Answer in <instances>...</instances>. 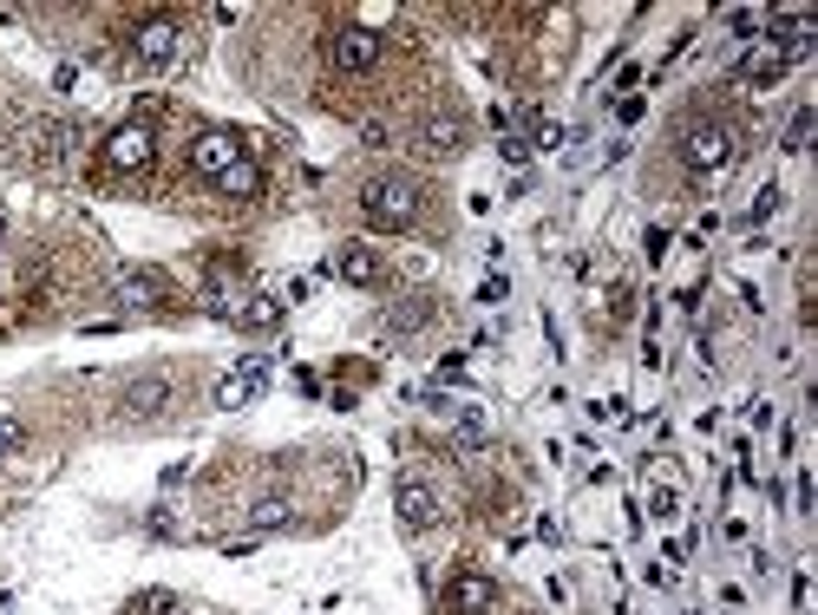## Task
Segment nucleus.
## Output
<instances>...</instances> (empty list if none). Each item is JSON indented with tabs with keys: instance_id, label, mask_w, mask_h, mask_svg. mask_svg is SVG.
Listing matches in <instances>:
<instances>
[{
	"instance_id": "10",
	"label": "nucleus",
	"mask_w": 818,
	"mask_h": 615,
	"mask_svg": "<svg viewBox=\"0 0 818 615\" xmlns=\"http://www.w3.org/2000/svg\"><path fill=\"white\" fill-rule=\"evenodd\" d=\"M793 59H786V46H773V39H760L747 59H740V79H754V85H773L780 72H786Z\"/></svg>"
},
{
	"instance_id": "15",
	"label": "nucleus",
	"mask_w": 818,
	"mask_h": 615,
	"mask_svg": "<svg viewBox=\"0 0 818 615\" xmlns=\"http://www.w3.org/2000/svg\"><path fill=\"white\" fill-rule=\"evenodd\" d=\"M249 524H256V531H275V524H288V498H262V505H249Z\"/></svg>"
},
{
	"instance_id": "1",
	"label": "nucleus",
	"mask_w": 818,
	"mask_h": 615,
	"mask_svg": "<svg viewBox=\"0 0 818 615\" xmlns=\"http://www.w3.org/2000/svg\"><path fill=\"white\" fill-rule=\"evenodd\" d=\"M360 216L374 229H413L419 223V184L413 177H374L360 190Z\"/></svg>"
},
{
	"instance_id": "13",
	"label": "nucleus",
	"mask_w": 818,
	"mask_h": 615,
	"mask_svg": "<svg viewBox=\"0 0 818 615\" xmlns=\"http://www.w3.org/2000/svg\"><path fill=\"white\" fill-rule=\"evenodd\" d=\"M334 275H341V282H354V288H374V282H380V256H374V249H341Z\"/></svg>"
},
{
	"instance_id": "6",
	"label": "nucleus",
	"mask_w": 818,
	"mask_h": 615,
	"mask_svg": "<svg viewBox=\"0 0 818 615\" xmlns=\"http://www.w3.org/2000/svg\"><path fill=\"white\" fill-rule=\"evenodd\" d=\"M393 511H400L406 531H432V524H439V492H432L426 478H400V485H393Z\"/></svg>"
},
{
	"instance_id": "14",
	"label": "nucleus",
	"mask_w": 818,
	"mask_h": 615,
	"mask_svg": "<svg viewBox=\"0 0 818 615\" xmlns=\"http://www.w3.org/2000/svg\"><path fill=\"white\" fill-rule=\"evenodd\" d=\"M216 190H223V197H256V190H262V170L242 157V164H229V170L216 177Z\"/></svg>"
},
{
	"instance_id": "3",
	"label": "nucleus",
	"mask_w": 818,
	"mask_h": 615,
	"mask_svg": "<svg viewBox=\"0 0 818 615\" xmlns=\"http://www.w3.org/2000/svg\"><path fill=\"white\" fill-rule=\"evenodd\" d=\"M328 52H334L341 72H374V66L387 59V39H380L374 26H341V33L328 39Z\"/></svg>"
},
{
	"instance_id": "16",
	"label": "nucleus",
	"mask_w": 818,
	"mask_h": 615,
	"mask_svg": "<svg viewBox=\"0 0 818 615\" xmlns=\"http://www.w3.org/2000/svg\"><path fill=\"white\" fill-rule=\"evenodd\" d=\"M177 610V596H170V590H144V596H131V603H125V615H170Z\"/></svg>"
},
{
	"instance_id": "2",
	"label": "nucleus",
	"mask_w": 818,
	"mask_h": 615,
	"mask_svg": "<svg viewBox=\"0 0 818 615\" xmlns=\"http://www.w3.org/2000/svg\"><path fill=\"white\" fill-rule=\"evenodd\" d=\"M681 164H688V170H721V164H734V125L695 118V125L681 131Z\"/></svg>"
},
{
	"instance_id": "9",
	"label": "nucleus",
	"mask_w": 818,
	"mask_h": 615,
	"mask_svg": "<svg viewBox=\"0 0 818 615\" xmlns=\"http://www.w3.org/2000/svg\"><path fill=\"white\" fill-rule=\"evenodd\" d=\"M262 380H269V367H262V360H242V367L216 387V406H249V400L262 393Z\"/></svg>"
},
{
	"instance_id": "7",
	"label": "nucleus",
	"mask_w": 818,
	"mask_h": 615,
	"mask_svg": "<svg viewBox=\"0 0 818 615\" xmlns=\"http://www.w3.org/2000/svg\"><path fill=\"white\" fill-rule=\"evenodd\" d=\"M491 603H498V590L485 570H459L446 583V615H491Z\"/></svg>"
},
{
	"instance_id": "12",
	"label": "nucleus",
	"mask_w": 818,
	"mask_h": 615,
	"mask_svg": "<svg viewBox=\"0 0 818 615\" xmlns=\"http://www.w3.org/2000/svg\"><path fill=\"white\" fill-rule=\"evenodd\" d=\"M125 406H131V413H164V406H170V380H164V374L131 380V387H125Z\"/></svg>"
},
{
	"instance_id": "5",
	"label": "nucleus",
	"mask_w": 818,
	"mask_h": 615,
	"mask_svg": "<svg viewBox=\"0 0 818 615\" xmlns=\"http://www.w3.org/2000/svg\"><path fill=\"white\" fill-rule=\"evenodd\" d=\"M151 157H157L151 125H118V131L105 138V164H111V170H144Z\"/></svg>"
},
{
	"instance_id": "19",
	"label": "nucleus",
	"mask_w": 818,
	"mask_h": 615,
	"mask_svg": "<svg viewBox=\"0 0 818 615\" xmlns=\"http://www.w3.org/2000/svg\"><path fill=\"white\" fill-rule=\"evenodd\" d=\"M806 138H813V111H799V118H793V131H786V151H806Z\"/></svg>"
},
{
	"instance_id": "17",
	"label": "nucleus",
	"mask_w": 818,
	"mask_h": 615,
	"mask_svg": "<svg viewBox=\"0 0 818 615\" xmlns=\"http://www.w3.org/2000/svg\"><path fill=\"white\" fill-rule=\"evenodd\" d=\"M242 321H249V328H275V321H282V308H275L269 295H256V301L242 308Z\"/></svg>"
},
{
	"instance_id": "4",
	"label": "nucleus",
	"mask_w": 818,
	"mask_h": 615,
	"mask_svg": "<svg viewBox=\"0 0 818 615\" xmlns=\"http://www.w3.org/2000/svg\"><path fill=\"white\" fill-rule=\"evenodd\" d=\"M242 157H249V151H242V138H236V131H203V138L190 144V170H197V177H210V184H216L229 164H242Z\"/></svg>"
},
{
	"instance_id": "18",
	"label": "nucleus",
	"mask_w": 818,
	"mask_h": 615,
	"mask_svg": "<svg viewBox=\"0 0 818 615\" xmlns=\"http://www.w3.org/2000/svg\"><path fill=\"white\" fill-rule=\"evenodd\" d=\"M20 446H26V426H20V419H0V459L20 452Z\"/></svg>"
},
{
	"instance_id": "8",
	"label": "nucleus",
	"mask_w": 818,
	"mask_h": 615,
	"mask_svg": "<svg viewBox=\"0 0 818 615\" xmlns=\"http://www.w3.org/2000/svg\"><path fill=\"white\" fill-rule=\"evenodd\" d=\"M177 52V20H144L138 33H131V59L138 66H164Z\"/></svg>"
},
{
	"instance_id": "11",
	"label": "nucleus",
	"mask_w": 818,
	"mask_h": 615,
	"mask_svg": "<svg viewBox=\"0 0 818 615\" xmlns=\"http://www.w3.org/2000/svg\"><path fill=\"white\" fill-rule=\"evenodd\" d=\"M419 138H426V151H439V157H452V151L465 144V118H452V111H432Z\"/></svg>"
}]
</instances>
